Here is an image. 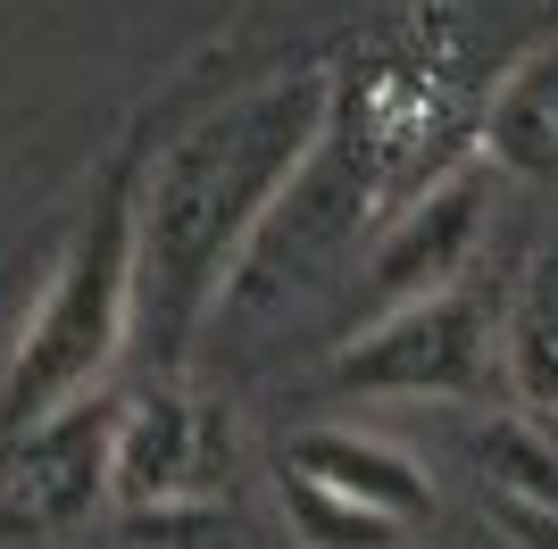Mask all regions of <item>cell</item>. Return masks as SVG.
Here are the masks:
<instances>
[{"label":"cell","mask_w":558,"mask_h":549,"mask_svg":"<svg viewBox=\"0 0 558 549\" xmlns=\"http://www.w3.org/2000/svg\"><path fill=\"white\" fill-rule=\"evenodd\" d=\"M333 84L326 75H276L192 117L134 183V342L175 375L192 333L209 325L226 283L242 274L251 242L326 150Z\"/></svg>","instance_id":"1"},{"label":"cell","mask_w":558,"mask_h":549,"mask_svg":"<svg viewBox=\"0 0 558 549\" xmlns=\"http://www.w3.org/2000/svg\"><path fill=\"white\" fill-rule=\"evenodd\" d=\"M125 342H134V192H109L93 225L68 242L17 358L0 375V434L100 391Z\"/></svg>","instance_id":"2"},{"label":"cell","mask_w":558,"mask_h":549,"mask_svg":"<svg viewBox=\"0 0 558 549\" xmlns=\"http://www.w3.org/2000/svg\"><path fill=\"white\" fill-rule=\"evenodd\" d=\"M492 308L459 283L417 300H392V317L375 325L359 350L333 358V383L342 391H375V400H459V391L492 383Z\"/></svg>","instance_id":"3"},{"label":"cell","mask_w":558,"mask_h":549,"mask_svg":"<svg viewBox=\"0 0 558 549\" xmlns=\"http://www.w3.org/2000/svg\"><path fill=\"white\" fill-rule=\"evenodd\" d=\"M109 434L117 408L100 391L0 434V541H43V533L84 525L109 500Z\"/></svg>","instance_id":"4"},{"label":"cell","mask_w":558,"mask_h":549,"mask_svg":"<svg viewBox=\"0 0 558 549\" xmlns=\"http://www.w3.org/2000/svg\"><path fill=\"white\" fill-rule=\"evenodd\" d=\"M217 450L226 441V416L209 400H192L175 375L125 400L109 434V500L117 508H184L201 491H217Z\"/></svg>","instance_id":"5"},{"label":"cell","mask_w":558,"mask_h":549,"mask_svg":"<svg viewBox=\"0 0 558 549\" xmlns=\"http://www.w3.org/2000/svg\"><path fill=\"white\" fill-rule=\"evenodd\" d=\"M475 233H484V167H459V175L425 183L417 200L400 208L392 242L375 251V292L384 300H417V292L459 283Z\"/></svg>","instance_id":"6"},{"label":"cell","mask_w":558,"mask_h":549,"mask_svg":"<svg viewBox=\"0 0 558 549\" xmlns=\"http://www.w3.org/2000/svg\"><path fill=\"white\" fill-rule=\"evenodd\" d=\"M484 159L534 192H558V42H534L500 75L484 109Z\"/></svg>","instance_id":"7"},{"label":"cell","mask_w":558,"mask_h":549,"mask_svg":"<svg viewBox=\"0 0 558 549\" xmlns=\"http://www.w3.org/2000/svg\"><path fill=\"white\" fill-rule=\"evenodd\" d=\"M292 466L317 483H333L342 500L375 508V516H392V525H417V516H434V483H425L417 457L384 450V441L367 434H342V425H317V434L292 441Z\"/></svg>","instance_id":"8"},{"label":"cell","mask_w":558,"mask_h":549,"mask_svg":"<svg viewBox=\"0 0 558 549\" xmlns=\"http://www.w3.org/2000/svg\"><path fill=\"white\" fill-rule=\"evenodd\" d=\"M492 350H500V383L517 391V408L558 416V242H542L534 267L517 274Z\"/></svg>","instance_id":"9"},{"label":"cell","mask_w":558,"mask_h":549,"mask_svg":"<svg viewBox=\"0 0 558 549\" xmlns=\"http://www.w3.org/2000/svg\"><path fill=\"white\" fill-rule=\"evenodd\" d=\"M283 516H292V533H301L308 549H400V533L409 525H392V516H375V508H359V500H342L333 483H317V475H283Z\"/></svg>","instance_id":"10"},{"label":"cell","mask_w":558,"mask_h":549,"mask_svg":"<svg viewBox=\"0 0 558 549\" xmlns=\"http://www.w3.org/2000/svg\"><path fill=\"white\" fill-rule=\"evenodd\" d=\"M484 466L500 475V500L558 508V450H542L525 425H492V434H484Z\"/></svg>","instance_id":"11"},{"label":"cell","mask_w":558,"mask_h":549,"mask_svg":"<svg viewBox=\"0 0 558 549\" xmlns=\"http://www.w3.org/2000/svg\"><path fill=\"white\" fill-rule=\"evenodd\" d=\"M500 525H509L525 549H558V508H534V500H500Z\"/></svg>","instance_id":"12"}]
</instances>
